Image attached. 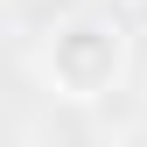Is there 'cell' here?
<instances>
[{
	"mask_svg": "<svg viewBox=\"0 0 147 147\" xmlns=\"http://www.w3.org/2000/svg\"><path fill=\"white\" fill-rule=\"evenodd\" d=\"M119 70H126V28L112 14H63V21H49L42 49H35V77L70 105L112 98Z\"/></svg>",
	"mask_w": 147,
	"mask_h": 147,
	"instance_id": "obj_1",
	"label": "cell"
}]
</instances>
